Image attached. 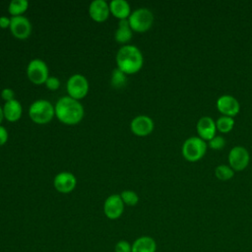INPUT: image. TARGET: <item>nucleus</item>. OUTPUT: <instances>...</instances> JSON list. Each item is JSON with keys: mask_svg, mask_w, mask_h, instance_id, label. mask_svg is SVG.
Segmentation results:
<instances>
[{"mask_svg": "<svg viewBox=\"0 0 252 252\" xmlns=\"http://www.w3.org/2000/svg\"><path fill=\"white\" fill-rule=\"evenodd\" d=\"M54 109L55 116L58 120L67 125H75L84 117V107L82 103L69 95L59 98Z\"/></svg>", "mask_w": 252, "mask_h": 252, "instance_id": "1", "label": "nucleus"}, {"mask_svg": "<svg viewBox=\"0 0 252 252\" xmlns=\"http://www.w3.org/2000/svg\"><path fill=\"white\" fill-rule=\"evenodd\" d=\"M228 165L234 171H241L246 168L250 161V155L246 148L242 146H234L230 149L227 156Z\"/></svg>", "mask_w": 252, "mask_h": 252, "instance_id": "7", "label": "nucleus"}, {"mask_svg": "<svg viewBox=\"0 0 252 252\" xmlns=\"http://www.w3.org/2000/svg\"><path fill=\"white\" fill-rule=\"evenodd\" d=\"M234 124H235V120L233 117L221 115L216 121L217 131H219L222 134H226L233 129Z\"/></svg>", "mask_w": 252, "mask_h": 252, "instance_id": "20", "label": "nucleus"}, {"mask_svg": "<svg viewBox=\"0 0 252 252\" xmlns=\"http://www.w3.org/2000/svg\"><path fill=\"white\" fill-rule=\"evenodd\" d=\"M133 35V31L130 28L128 20H120L118 23V28L115 31L114 38L119 43L128 42Z\"/></svg>", "mask_w": 252, "mask_h": 252, "instance_id": "19", "label": "nucleus"}, {"mask_svg": "<svg viewBox=\"0 0 252 252\" xmlns=\"http://www.w3.org/2000/svg\"><path fill=\"white\" fill-rule=\"evenodd\" d=\"M126 82H127L126 74L123 73L118 68H115L111 73V80H110L111 86L115 89H121L125 87Z\"/></svg>", "mask_w": 252, "mask_h": 252, "instance_id": "23", "label": "nucleus"}, {"mask_svg": "<svg viewBox=\"0 0 252 252\" xmlns=\"http://www.w3.org/2000/svg\"><path fill=\"white\" fill-rule=\"evenodd\" d=\"M234 170L228 164H219L215 168V175L220 181H227L234 176Z\"/></svg>", "mask_w": 252, "mask_h": 252, "instance_id": "22", "label": "nucleus"}, {"mask_svg": "<svg viewBox=\"0 0 252 252\" xmlns=\"http://www.w3.org/2000/svg\"><path fill=\"white\" fill-rule=\"evenodd\" d=\"M15 96V93L12 89H9V88H6L4 90H2L1 92V97L7 102V101H10L12 99H15L14 98Z\"/></svg>", "mask_w": 252, "mask_h": 252, "instance_id": "28", "label": "nucleus"}, {"mask_svg": "<svg viewBox=\"0 0 252 252\" xmlns=\"http://www.w3.org/2000/svg\"><path fill=\"white\" fill-rule=\"evenodd\" d=\"M116 63L117 68L126 75L135 74L143 67V54L137 46L126 44L117 51Z\"/></svg>", "mask_w": 252, "mask_h": 252, "instance_id": "2", "label": "nucleus"}, {"mask_svg": "<svg viewBox=\"0 0 252 252\" xmlns=\"http://www.w3.org/2000/svg\"><path fill=\"white\" fill-rule=\"evenodd\" d=\"M207 142L198 136H192L183 142L181 153L187 161L196 162L204 158L207 152Z\"/></svg>", "mask_w": 252, "mask_h": 252, "instance_id": "3", "label": "nucleus"}, {"mask_svg": "<svg viewBox=\"0 0 252 252\" xmlns=\"http://www.w3.org/2000/svg\"><path fill=\"white\" fill-rule=\"evenodd\" d=\"M124 212V203L120 194H112L108 196L103 204V213L109 220H116L122 216Z\"/></svg>", "mask_w": 252, "mask_h": 252, "instance_id": "11", "label": "nucleus"}, {"mask_svg": "<svg viewBox=\"0 0 252 252\" xmlns=\"http://www.w3.org/2000/svg\"><path fill=\"white\" fill-rule=\"evenodd\" d=\"M115 252H132V244L127 240H119L114 247Z\"/></svg>", "mask_w": 252, "mask_h": 252, "instance_id": "26", "label": "nucleus"}, {"mask_svg": "<svg viewBox=\"0 0 252 252\" xmlns=\"http://www.w3.org/2000/svg\"><path fill=\"white\" fill-rule=\"evenodd\" d=\"M27 75L29 80L35 84L41 85L45 83L48 76V67L46 63L41 59H32L30 61L27 67Z\"/></svg>", "mask_w": 252, "mask_h": 252, "instance_id": "8", "label": "nucleus"}, {"mask_svg": "<svg viewBox=\"0 0 252 252\" xmlns=\"http://www.w3.org/2000/svg\"><path fill=\"white\" fill-rule=\"evenodd\" d=\"M10 23H11V18H8V17H5V16L0 17V28H2V29L9 28Z\"/></svg>", "mask_w": 252, "mask_h": 252, "instance_id": "30", "label": "nucleus"}, {"mask_svg": "<svg viewBox=\"0 0 252 252\" xmlns=\"http://www.w3.org/2000/svg\"><path fill=\"white\" fill-rule=\"evenodd\" d=\"M110 13L119 20H127L131 14V8L126 0H112L109 3Z\"/></svg>", "mask_w": 252, "mask_h": 252, "instance_id": "17", "label": "nucleus"}, {"mask_svg": "<svg viewBox=\"0 0 252 252\" xmlns=\"http://www.w3.org/2000/svg\"><path fill=\"white\" fill-rule=\"evenodd\" d=\"M9 28L12 34L19 39H26L32 33V24L30 20L24 16L11 17Z\"/></svg>", "mask_w": 252, "mask_h": 252, "instance_id": "10", "label": "nucleus"}, {"mask_svg": "<svg viewBox=\"0 0 252 252\" xmlns=\"http://www.w3.org/2000/svg\"><path fill=\"white\" fill-rule=\"evenodd\" d=\"M4 118L10 122L18 121L23 113L22 104L17 99H12L10 101L5 102L3 106Z\"/></svg>", "mask_w": 252, "mask_h": 252, "instance_id": "16", "label": "nucleus"}, {"mask_svg": "<svg viewBox=\"0 0 252 252\" xmlns=\"http://www.w3.org/2000/svg\"><path fill=\"white\" fill-rule=\"evenodd\" d=\"M157 242L148 235L140 236L132 243V252H156Z\"/></svg>", "mask_w": 252, "mask_h": 252, "instance_id": "18", "label": "nucleus"}, {"mask_svg": "<svg viewBox=\"0 0 252 252\" xmlns=\"http://www.w3.org/2000/svg\"><path fill=\"white\" fill-rule=\"evenodd\" d=\"M8 140V132L6 128L0 125V146L4 145Z\"/></svg>", "mask_w": 252, "mask_h": 252, "instance_id": "29", "label": "nucleus"}, {"mask_svg": "<svg viewBox=\"0 0 252 252\" xmlns=\"http://www.w3.org/2000/svg\"><path fill=\"white\" fill-rule=\"evenodd\" d=\"M127 20L133 32H145L153 26L154 14L147 8H139L133 11Z\"/></svg>", "mask_w": 252, "mask_h": 252, "instance_id": "5", "label": "nucleus"}, {"mask_svg": "<svg viewBox=\"0 0 252 252\" xmlns=\"http://www.w3.org/2000/svg\"><path fill=\"white\" fill-rule=\"evenodd\" d=\"M216 106L218 111L224 116L234 117L239 113V101L231 94H222L218 97Z\"/></svg>", "mask_w": 252, "mask_h": 252, "instance_id": "9", "label": "nucleus"}, {"mask_svg": "<svg viewBox=\"0 0 252 252\" xmlns=\"http://www.w3.org/2000/svg\"><path fill=\"white\" fill-rule=\"evenodd\" d=\"M196 130L198 133V137H200L205 142H208L216 136V121L211 116H202L197 121Z\"/></svg>", "mask_w": 252, "mask_h": 252, "instance_id": "13", "label": "nucleus"}, {"mask_svg": "<svg viewBox=\"0 0 252 252\" xmlns=\"http://www.w3.org/2000/svg\"><path fill=\"white\" fill-rule=\"evenodd\" d=\"M3 118H4V113H3V108L0 106V123L2 122V120H3Z\"/></svg>", "mask_w": 252, "mask_h": 252, "instance_id": "31", "label": "nucleus"}, {"mask_svg": "<svg viewBox=\"0 0 252 252\" xmlns=\"http://www.w3.org/2000/svg\"><path fill=\"white\" fill-rule=\"evenodd\" d=\"M55 189L60 193H70L73 191L77 184L75 175L69 171H62L56 174L53 180Z\"/></svg>", "mask_w": 252, "mask_h": 252, "instance_id": "14", "label": "nucleus"}, {"mask_svg": "<svg viewBox=\"0 0 252 252\" xmlns=\"http://www.w3.org/2000/svg\"><path fill=\"white\" fill-rule=\"evenodd\" d=\"M207 145L212 150L220 151V150H222L224 148V146H225V139L222 136H220V135H216L213 139H211L210 141L207 142Z\"/></svg>", "mask_w": 252, "mask_h": 252, "instance_id": "25", "label": "nucleus"}, {"mask_svg": "<svg viewBox=\"0 0 252 252\" xmlns=\"http://www.w3.org/2000/svg\"><path fill=\"white\" fill-rule=\"evenodd\" d=\"M29 7V2L27 0H13L9 3L8 11L9 14L12 15V17L16 16H22Z\"/></svg>", "mask_w": 252, "mask_h": 252, "instance_id": "21", "label": "nucleus"}, {"mask_svg": "<svg viewBox=\"0 0 252 252\" xmlns=\"http://www.w3.org/2000/svg\"><path fill=\"white\" fill-rule=\"evenodd\" d=\"M68 95L74 99L84 98L89 92V82L87 78L81 74L72 75L66 84Z\"/></svg>", "mask_w": 252, "mask_h": 252, "instance_id": "6", "label": "nucleus"}, {"mask_svg": "<svg viewBox=\"0 0 252 252\" xmlns=\"http://www.w3.org/2000/svg\"><path fill=\"white\" fill-rule=\"evenodd\" d=\"M44 84H45L46 88L48 90H51V91L57 90L59 88V86H60L59 79L57 77H55V76H49Z\"/></svg>", "mask_w": 252, "mask_h": 252, "instance_id": "27", "label": "nucleus"}, {"mask_svg": "<svg viewBox=\"0 0 252 252\" xmlns=\"http://www.w3.org/2000/svg\"><path fill=\"white\" fill-rule=\"evenodd\" d=\"M120 197H121L124 205H127V206H135L139 202L138 194L132 190L122 191L120 194Z\"/></svg>", "mask_w": 252, "mask_h": 252, "instance_id": "24", "label": "nucleus"}, {"mask_svg": "<svg viewBox=\"0 0 252 252\" xmlns=\"http://www.w3.org/2000/svg\"><path fill=\"white\" fill-rule=\"evenodd\" d=\"M31 119L37 124H46L52 120L55 115L54 106L46 99L34 100L29 109Z\"/></svg>", "mask_w": 252, "mask_h": 252, "instance_id": "4", "label": "nucleus"}, {"mask_svg": "<svg viewBox=\"0 0 252 252\" xmlns=\"http://www.w3.org/2000/svg\"><path fill=\"white\" fill-rule=\"evenodd\" d=\"M154 127V121L148 115H138L134 117L130 123L131 131L134 135L139 137H145L150 135L153 132Z\"/></svg>", "mask_w": 252, "mask_h": 252, "instance_id": "12", "label": "nucleus"}, {"mask_svg": "<svg viewBox=\"0 0 252 252\" xmlns=\"http://www.w3.org/2000/svg\"><path fill=\"white\" fill-rule=\"evenodd\" d=\"M109 4L104 0H94L89 7L90 17L97 22H104L109 16Z\"/></svg>", "mask_w": 252, "mask_h": 252, "instance_id": "15", "label": "nucleus"}]
</instances>
